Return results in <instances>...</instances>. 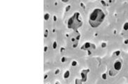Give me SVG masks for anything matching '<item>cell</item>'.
Returning <instances> with one entry per match:
<instances>
[{
	"instance_id": "obj_3",
	"label": "cell",
	"mask_w": 128,
	"mask_h": 84,
	"mask_svg": "<svg viewBox=\"0 0 128 84\" xmlns=\"http://www.w3.org/2000/svg\"><path fill=\"white\" fill-rule=\"evenodd\" d=\"M90 70L89 69H83L81 71V80L82 81V82H86L87 81V75L89 73Z\"/></svg>"
},
{
	"instance_id": "obj_7",
	"label": "cell",
	"mask_w": 128,
	"mask_h": 84,
	"mask_svg": "<svg viewBox=\"0 0 128 84\" xmlns=\"http://www.w3.org/2000/svg\"><path fill=\"white\" fill-rule=\"evenodd\" d=\"M123 29H124L125 30H128V22H126V23L124 24V25H123Z\"/></svg>"
},
{
	"instance_id": "obj_11",
	"label": "cell",
	"mask_w": 128,
	"mask_h": 84,
	"mask_svg": "<svg viewBox=\"0 0 128 84\" xmlns=\"http://www.w3.org/2000/svg\"></svg>"
},
{
	"instance_id": "obj_2",
	"label": "cell",
	"mask_w": 128,
	"mask_h": 84,
	"mask_svg": "<svg viewBox=\"0 0 128 84\" xmlns=\"http://www.w3.org/2000/svg\"><path fill=\"white\" fill-rule=\"evenodd\" d=\"M82 21L80 19V14L79 12L75 13L68 20L67 26L68 29L77 30L82 26Z\"/></svg>"
},
{
	"instance_id": "obj_9",
	"label": "cell",
	"mask_w": 128,
	"mask_h": 84,
	"mask_svg": "<svg viewBox=\"0 0 128 84\" xmlns=\"http://www.w3.org/2000/svg\"><path fill=\"white\" fill-rule=\"evenodd\" d=\"M56 48V42H54V48Z\"/></svg>"
},
{
	"instance_id": "obj_6",
	"label": "cell",
	"mask_w": 128,
	"mask_h": 84,
	"mask_svg": "<svg viewBox=\"0 0 128 84\" xmlns=\"http://www.w3.org/2000/svg\"><path fill=\"white\" fill-rule=\"evenodd\" d=\"M82 81L81 79H79V78H76L75 79V84H82Z\"/></svg>"
},
{
	"instance_id": "obj_5",
	"label": "cell",
	"mask_w": 128,
	"mask_h": 84,
	"mask_svg": "<svg viewBox=\"0 0 128 84\" xmlns=\"http://www.w3.org/2000/svg\"><path fill=\"white\" fill-rule=\"evenodd\" d=\"M69 76H70V71H66V72H65V74H64L63 77H64V78H68Z\"/></svg>"
},
{
	"instance_id": "obj_8",
	"label": "cell",
	"mask_w": 128,
	"mask_h": 84,
	"mask_svg": "<svg viewBox=\"0 0 128 84\" xmlns=\"http://www.w3.org/2000/svg\"><path fill=\"white\" fill-rule=\"evenodd\" d=\"M49 13H45L44 14V20H47L49 18Z\"/></svg>"
},
{
	"instance_id": "obj_4",
	"label": "cell",
	"mask_w": 128,
	"mask_h": 84,
	"mask_svg": "<svg viewBox=\"0 0 128 84\" xmlns=\"http://www.w3.org/2000/svg\"><path fill=\"white\" fill-rule=\"evenodd\" d=\"M122 64L121 62L119 60H117L115 61L114 64H113V67L116 71H120L122 69Z\"/></svg>"
},
{
	"instance_id": "obj_10",
	"label": "cell",
	"mask_w": 128,
	"mask_h": 84,
	"mask_svg": "<svg viewBox=\"0 0 128 84\" xmlns=\"http://www.w3.org/2000/svg\"><path fill=\"white\" fill-rule=\"evenodd\" d=\"M101 3L104 5V6H106V4H105V2L104 1H101Z\"/></svg>"
},
{
	"instance_id": "obj_1",
	"label": "cell",
	"mask_w": 128,
	"mask_h": 84,
	"mask_svg": "<svg viewBox=\"0 0 128 84\" xmlns=\"http://www.w3.org/2000/svg\"><path fill=\"white\" fill-rule=\"evenodd\" d=\"M106 18V14L103 11L99 8H96L92 10V11L89 15V24L92 28H97L103 23Z\"/></svg>"
}]
</instances>
